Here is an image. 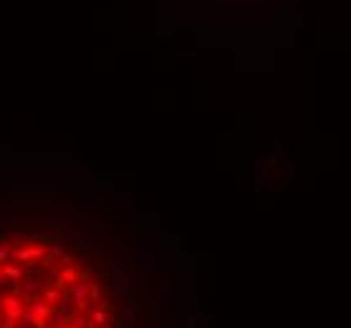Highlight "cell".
I'll list each match as a JSON object with an SVG mask.
<instances>
[{
	"label": "cell",
	"mask_w": 351,
	"mask_h": 328,
	"mask_svg": "<svg viewBox=\"0 0 351 328\" xmlns=\"http://www.w3.org/2000/svg\"><path fill=\"white\" fill-rule=\"evenodd\" d=\"M91 321H94V326H96V328H101V326H106V323H109V316H106V308L101 306V308H99V311H96V313L91 316Z\"/></svg>",
	"instance_id": "cell-1"
},
{
	"label": "cell",
	"mask_w": 351,
	"mask_h": 328,
	"mask_svg": "<svg viewBox=\"0 0 351 328\" xmlns=\"http://www.w3.org/2000/svg\"><path fill=\"white\" fill-rule=\"evenodd\" d=\"M119 323H122V326H129V328H132V326H134V311L124 308V311L119 313Z\"/></svg>",
	"instance_id": "cell-2"
},
{
	"label": "cell",
	"mask_w": 351,
	"mask_h": 328,
	"mask_svg": "<svg viewBox=\"0 0 351 328\" xmlns=\"http://www.w3.org/2000/svg\"><path fill=\"white\" fill-rule=\"evenodd\" d=\"M91 298L101 303V283L99 280H91Z\"/></svg>",
	"instance_id": "cell-3"
},
{
	"label": "cell",
	"mask_w": 351,
	"mask_h": 328,
	"mask_svg": "<svg viewBox=\"0 0 351 328\" xmlns=\"http://www.w3.org/2000/svg\"><path fill=\"white\" fill-rule=\"evenodd\" d=\"M0 328H18V318L3 316V321H0Z\"/></svg>",
	"instance_id": "cell-4"
},
{
	"label": "cell",
	"mask_w": 351,
	"mask_h": 328,
	"mask_svg": "<svg viewBox=\"0 0 351 328\" xmlns=\"http://www.w3.org/2000/svg\"><path fill=\"white\" fill-rule=\"evenodd\" d=\"M18 328H30V326H23V323H20V326H18Z\"/></svg>",
	"instance_id": "cell-5"
},
{
	"label": "cell",
	"mask_w": 351,
	"mask_h": 328,
	"mask_svg": "<svg viewBox=\"0 0 351 328\" xmlns=\"http://www.w3.org/2000/svg\"><path fill=\"white\" fill-rule=\"evenodd\" d=\"M101 328H111V323H106V326H101Z\"/></svg>",
	"instance_id": "cell-6"
},
{
	"label": "cell",
	"mask_w": 351,
	"mask_h": 328,
	"mask_svg": "<svg viewBox=\"0 0 351 328\" xmlns=\"http://www.w3.org/2000/svg\"><path fill=\"white\" fill-rule=\"evenodd\" d=\"M0 313H3V308H0ZM0 321H3V318H0Z\"/></svg>",
	"instance_id": "cell-7"
},
{
	"label": "cell",
	"mask_w": 351,
	"mask_h": 328,
	"mask_svg": "<svg viewBox=\"0 0 351 328\" xmlns=\"http://www.w3.org/2000/svg\"><path fill=\"white\" fill-rule=\"evenodd\" d=\"M68 328H71V326H68Z\"/></svg>",
	"instance_id": "cell-8"
}]
</instances>
